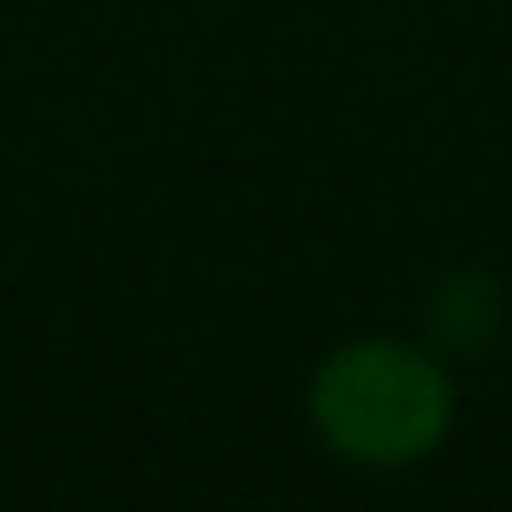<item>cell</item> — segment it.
<instances>
[{"label": "cell", "instance_id": "1", "mask_svg": "<svg viewBox=\"0 0 512 512\" xmlns=\"http://www.w3.org/2000/svg\"><path fill=\"white\" fill-rule=\"evenodd\" d=\"M312 428L350 467H415L454 428V376L422 344L350 338L312 376Z\"/></svg>", "mask_w": 512, "mask_h": 512}, {"label": "cell", "instance_id": "2", "mask_svg": "<svg viewBox=\"0 0 512 512\" xmlns=\"http://www.w3.org/2000/svg\"><path fill=\"white\" fill-rule=\"evenodd\" d=\"M493 325H500V299H493L487 279L461 273V279H448V286H441V299H435V331H441V344L474 350Z\"/></svg>", "mask_w": 512, "mask_h": 512}]
</instances>
